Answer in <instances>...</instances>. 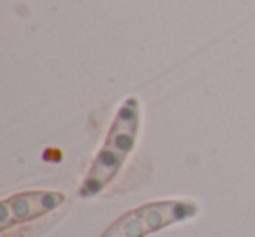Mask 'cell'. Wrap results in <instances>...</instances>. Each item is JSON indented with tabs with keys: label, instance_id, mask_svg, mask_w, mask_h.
Wrapping results in <instances>:
<instances>
[{
	"label": "cell",
	"instance_id": "1",
	"mask_svg": "<svg viewBox=\"0 0 255 237\" xmlns=\"http://www.w3.org/2000/svg\"><path fill=\"white\" fill-rule=\"evenodd\" d=\"M136 131H138V103L131 98L121 106L117 113L105 147L95 159L91 171L88 173V178L81 187L82 197L100 194L119 173L128 154L135 147Z\"/></svg>",
	"mask_w": 255,
	"mask_h": 237
},
{
	"label": "cell",
	"instance_id": "2",
	"mask_svg": "<svg viewBox=\"0 0 255 237\" xmlns=\"http://www.w3.org/2000/svg\"><path fill=\"white\" fill-rule=\"evenodd\" d=\"M198 206L187 201L149 202L121 216L103 232L102 237H145L168 225L192 218Z\"/></svg>",
	"mask_w": 255,
	"mask_h": 237
},
{
	"label": "cell",
	"instance_id": "3",
	"mask_svg": "<svg viewBox=\"0 0 255 237\" xmlns=\"http://www.w3.org/2000/svg\"><path fill=\"white\" fill-rule=\"evenodd\" d=\"M65 202V194L54 190H35L21 192L7 197L0 204V230L9 227L35 220L47 213L58 209Z\"/></svg>",
	"mask_w": 255,
	"mask_h": 237
}]
</instances>
